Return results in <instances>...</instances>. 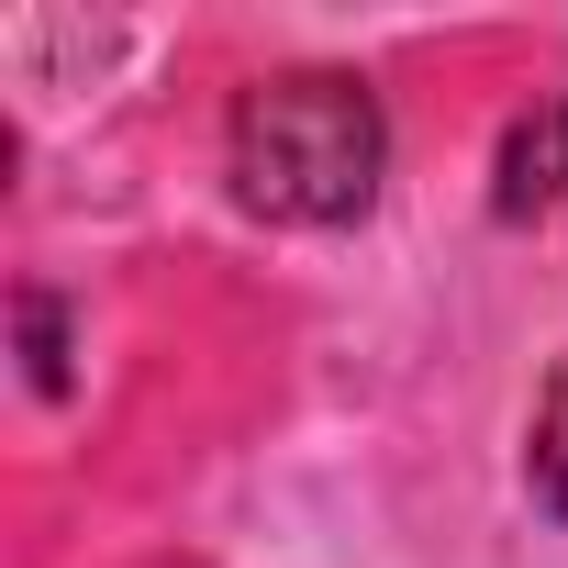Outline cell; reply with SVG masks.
I'll return each mask as SVG.
<instances>
[{"label":"cell","mask_w":568,"mask_h":568,"mask_svg":"<svg viewBox=\"0 0 568 568\" xmlns=\"http://www.w3.org/2000/svg\"><path fill=\"white\" fill-rule=\"evenodd\" d=\"M234 201L267 223H357L390 168V123L346 68H291L234 101Z\"/></svg>","instance_id":"1"},{"label":"cell","mask_w":568,"mask_h":568,"mask_svg":"<svg viewBox=\"0 0 568 568\" xmlns=\"http://www.w3.org/2000/svg\"><path fill=\"white\" fill-rule=\"evenodd\" d=\"M557 190H568V101L513 112V134H501V212L524 223V212H546Z\"/></svg>","instance_id":"2"},{"label":"cell","mask_w":568,"mask_h":568,"mask_svg":"<svg viewBox=\"0 0 568 568\" xmlns=\"http://www.w3.org/2000/svg\"><path fill=\"white\" fill-rule=\"evenodd\" d=\"M524 479H535V501L568 524V357H557V379H546V402H535V435H524Z\"/></svg>","instance_id":"3"}]
</instances>
